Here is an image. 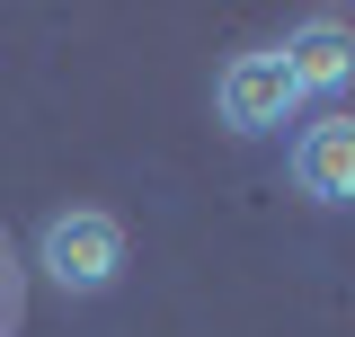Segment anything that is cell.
I'll use <instances>...</instances> for the list:
<instances>
[{
  "instance_id": "obj_3",
  "label": "cell",
  "mask_w": 355,
  "mask_h": 337,
  "mask_svg": "<svg viewBox=\"0 0 355 337\" xmlns=\"http://www.w3.org/2000/svg\"><path fill=\"white\" fill-rule=\"evenodd\" d=\"M293 107H302V98H293V80H284V62H275V53H231V62L214 71V116L240 133V142L293 125Z\"/></svg>"
},
{
  "instance_id": "obj_4",
  "label": "cell",
  "mask_w": 355,
  "mask_h": 337,
  "mask_svg": "<svg viewBox=\"0 0 355 337\" xmlns=\"http://www.w3.org/2000/svg\"><path fill=\"white\" fill-rule=\"evenodd\" d=\"M293 187L311 205H355V116H320L293 133Z\"/></svg>"
},
{
  "instance_id": "obj_2",
  "label": "cell",
  "mask_w": 355,
  "mask_h": 337,
  "mask_svg": "<svg viewBox=\"0 0 355 337\" xmlns=\"http://www.w3.org/2000/svg\"><path fill=\"white\" fill-rule=\"evenodd\" d=\"M275 62H284L293 98H347L355 89V18H338V9L293 18L284 44H275Z\"/></svg>"
},
{
  "instance_id": "obj_1",
  "label": "cell",
  "mask_w": 355,
  "mask_h": 337,
  "mask_svg": "<svg viewBox=\"0 0 355 337\" xmlns=\"http://www.w3.org/2000/svg\"><path fill=\"white\" fill-rule=\"evenodd\" d=\"M36 266H44V284H53V293L98 302L116 275H125V222H116V213H98V205L53 213V222L36 231Z\"/></svg>"
}]
</instances>
